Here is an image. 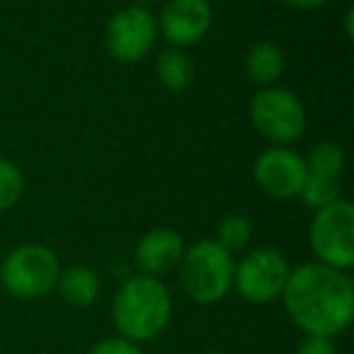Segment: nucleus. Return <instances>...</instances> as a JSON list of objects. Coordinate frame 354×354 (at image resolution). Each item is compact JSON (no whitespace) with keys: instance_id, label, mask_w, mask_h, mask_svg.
<instances>
[{"instance_id":"obj_9","label":"nucleus","mask_w":354,"mask_h":354,"mask_svg":"<svg viewBox=\"0 0 354 354\" xmlns=\"http://www.w3.org/2000/svg\"><path fill=\"white\" fill-rule=\"evenodd\" d=\"M255 185L272 199H294L304 189L306 160L289 146H270L252 165Z\"/></svg>"},{"instance_id":"obj_6","label":"nucleus","mask_w":354,"mask_h":354,"mask_svg":"<svg viewBox=\"0 0 354 354\" xmlns=\"http://www.w3.org/2000/svg\"><path fill=\"white\" fill-rule=\"evenodd\" d=\"M250 122L272 146H289L304 136L306 109L291 90L267 85L250 100Z\"/></svg>"},{"instance_id":"obj_20","label":"nucleus","mask_w":354,"mask_h":354,"mask_svg":"<svg viewBox=\"0 0 354 354\" xmlns=\"http://www.w3.org/2000/svg\"><path fill=\"white\" fill-rule=\"evenodd\" d=\"M296 354H337V344H335L333 337L306 335L304 342L296 347Z\"/></svg>"},{"instance_id":"obj_19","label":"nucleus","mask_w":354,"mask_h":354,"mask_svg":"<svg viewBox=\"0 0 354 354\" xmlns=\"http://www.w3.org/2000/svg\"><path fill=\"white\" fill-rule=\"evenodd\" d=\"M88 354H143V352H141V344L114 335V337H104L100 342H95Z\"/></svg>"},{"instance_id":"obj_3","label":"nucleus","mask_w":354,"mask_h":354,"mask_svg":"<svg viewBox=\"0 0 354 354\" xmlns=\"http://www.w3.org/2000/svg\"><path fill=\"white\" fill-rule=\"evenodd\" d=\"M177 270L185 294L197 304L212 306L226 299V294L233 289L236 260L216 241H197L185 248Z\"/></svg>"},{"instance_id":"obj_13","label":"nucleus","mask_w":354,"mask_h":354,"mask_svg":"<svg viewBox=\"0 0 354 354\" xmlns=\"http://www.w3.org/2000/svg\"><path fill=\"white\" fill-rule=\"evenodd\" d=\"M156 75L162 88L172 93H183L194 83V61L185 49L167 46L156 59Z\"/></svg>"},{"instance_id":"obj_23","label":"nucleus","mask_w":354,"mask_h":354,"mask_svg":"<svg viewBox=\"0 0 354 354\" xmlns=\"http://www.w3.org/2000/svg\"><path fill=\"white\" fill-rule=\"evenodd\" d=\"M133 3H136V6H153V3H158V0H133Z\"/></svg>"},{"instance_id":"obj_18","label":"nucleus","mask_w":354,"mask_h":354,"mask_svg":"<svg viewBox=\"0 0 354 354\" xmlns=\"http://www.w3.org/2000/svg\"><path fill=\"white\" fill-rule=\"evenodd\" d=\"M25 192V175L8 158H0V212H8L22 199Z\"/></svg>"},{"instance_id":"obj_21","label":"nucleus","mask_w":354,"mask_h":354,"mask_svg":"<svg viewBox=\"0 0 354 354\" xmlns=\"http://www.w3.org/2000/svg\"><path fill=\"white\" fill-rule=\"evenodd\" d=\"M284 3L289 8H294V10H318L328 0H284Z\"/></svg>"},{"instance_id":"obj_14","label":"nucleus","mask_w":354,"mask_h":354,"mask_svg":"<svg viewBox=\"0 0 354 354\" xmlns=\"http://www.w3.org/2000/svg\"><path fill=\"white\" fill-rule=\"evenodd\" d=\"M245 73L257 85H274L284 73V51L272 41H260L245 54Z\"/></svg>"},{"instance_id":"obj_1","label":"nucleus","mask_w":354,"mask_h":354,"mask_svg":"<svg viewBox=\"0 0 354 354\" xmlns=\"http://www.w3.org/2000/svg\"><path fill=\"white\" fill-rule=\"evenodd\" d=\"M281 301L291 323L306 335L337 337L354 318V281L342 270L304 262L291 267Z\"/></svg>"},{"instance_id":"obj_16","label":"nucleus","mask_w":354,"mask_h":354,"mask_svg":"<svg viewBox=\"0 0 354 354\" xmlns=\"http://www.w3.org/2000/svg\"><path fill=\"white\" fill-rule=\"evenodd\" d=\"M304 160H306V170L308 172L342 177L347 158H344L342 146H337V143H333V141H320L310 148L308 158H304Z\"/></svg>"},{"instance_id":"obj_2","label":"nucleus","mask_w":354,"mask_h":354,"mask_svg":"<svg viewBox=\"0 0 354 354\" xmlns=\"http://www.w3.org/2000/svg\"><path fill=\"white\" fill-rule=\"evenodd\" d=\"M172 318V296L160 277L133 274L119 286L112 301V323L119 337L136 344L151 342Z\"/></svg>"},{"instance_id":"obj_4","label":"nucleus","mask_w":354,"mask_h":354,"mask_svg":"<svg viewBox=\"0 0 354 354\" xmlns=\"http://www.w3.org/2000/svg\"><path fill=\"white\" fill-rule=\"evenodd\" d=\"M61 274L59 255L49 245L25 243L10 250L0 265V284L10 296L35 301L56 289Z\"/></svg>"},{"instance_id":"obj_22","label":"nucleus","mask_w":354,"mask_h":354,"mask_svg":"<svg viewBox=\"0 0 354 354\" xmlns=\"http://www.w3.org/2000/svg\"><path fill=\"white\" fill-rule=\"evenodd\" d=\"M352 20H354V10L349 8V10L344 12V22H347V37H349V39H352V35H354V32H352Z\"/></svg>"},{"instance_id":"obj_12","label":"nucleus","mask_w":354,"mask_h":354,"mask_svg":"<svg viewBox=\"0 0 354 354\" xmlns=\"http://www.w3.org/2000/svg\"><path fill=\"white\" fill-rule=\"evenodd\" d=\"M56 291L68 306L88 308L100 299V277L88 265H71L61 270Z\"/></svg>"},{"instance_id":"obj_10","label":"nucleus","mask_w":354,"mask_h":354,"mask_svg":"<svg viewBox=\"0 0 354 354\" xmlns=\"http://www.w3.org/2000/svg\"><path fill=\"white\" fill-rule=\"evenodd\" d=\"M214 10L209 0H167L160 10L158 32L170 46L187 49L207 37L212 30Z\"/></svg>"},{"instance_id":"obj_15","label":"nucleus","mask_w":354,"mask_h":354,"mask_svg":"<svg viewBox=\"0 0 354 354\" xmlns=\"http://www.w3.org/2000/svg\"><path fill=\"white\" fill-rule=\"evenodd\" d=\"M299 197L304 199V204H308L313 212H318V209L342 199V177L320 175V172L306 170L304 189H301Z\"/></svg>"},{"instance_id":"obj_7","label":"nucleus","mask_w":354,"mask_h":354,"mask_svg":"<svg viewBox=\"0 0 354 354\" xmlns=\"http://www.w3.org/2000/svg\"><path fill=\"white\" fill-rule=\"evenodd\" d=\"M289 274V260L277 248H255L236 262L233 289L250 304H272L281 299Z\"/></svg>"},{"instance_id":"obj_5","label":"nucleus","mask_w":354,"mask_h":354,"mask_svg":"<svg viewBox=\"0 0 354 354\" xmlns=\"http://www.w3.org/2000/svg\"><path fill=\"white\" fill-rule=\"evenodd\" d=\"M308 245L315 262L347 272L354 265V207L347 199L328 204L313 214Z\"/></svg>"},{"instance_id":"obj_8","label":"nucleus","mask_w":354,"mask_h":354,"mask_svg":"<svg viewBox=\"0 0 354 354\" xmlns=\"http://www.w3.org/2000/svg\"><path fill=\"white\" fill-rule=\"evenodd\" d=\"M158 39V17L148 8L131 6L117 10L104 30V46L119 64H138L153 51Z\"/></svg>"},{"instance_id":"obj_11","label":"nucleus","mask_w":354,"mask_h":354,"mask_svg":"<svg viewBox=\"0 0 354 354\" xmlns=\"http://www.w3.org/2000/svg\"><path fill=\"white\" fill-rule=\"evenodd\" d=\"M183 236L172 228H153L138 238L133 248V262H136L141 274L162 277L167 272L177 270L185 255Z\"/></svg>"},{"instance_id":"obj_17","label":"nucleus","mask_w":354,"mask_h":354,"mask_svg":"<svg viewBox=\"0 0 354 354\" xmlns=\"http://www.w3.org/2000/svg\"><path fill=\"white\" fill-rule=\"evenodd\" d=\"M250 238H252L250 218L243 216V214H228V216L221 218V223H218L216 238H214V241H216L221 248H226V250L233 255L236 250L248 248Z\"/></svg>"}]
</instances>
